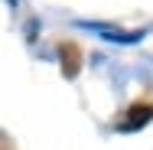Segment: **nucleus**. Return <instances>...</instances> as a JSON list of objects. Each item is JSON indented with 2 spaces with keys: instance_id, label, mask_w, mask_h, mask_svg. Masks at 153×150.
Wrapping results in <instances>:
<instances>
[{
  "instance_id": "1",
  "label": "nucleus",
  "mask_w": 153,
  "mask_h": 150,
  "mask_svg": "<svg viewBox=\"0 0 153 150\" xmlns=\"http://www.w3.org/2000/svg\"><path fill=\"white\" fill-rule=\"evenodd\" d=\"M153 121V104H147V101H137V104H130L127 108V114L121 118V124H117V131H140V127H147Z\"/></svg>"
},
{
  "instance_id": "2",
  "label": "nucleus",
  "mask_w": 153,
  "mask_h": 150,
  "mask_svg": "<svg viewBox=\"0 0 153 150\" xmlns=\"http://www.w3.org/2000/svg\"><path fill=\"white\" fill-rule=\"evenodd\" d=\"M78 26L98 33V36H101V39H108V43H137V39H140V33L117 30V26H104V23H78Z\"/></svg>"
},
{
  "instance_id": "3",
  "label": "nucleus",
  "mask_w": 153,
  "mask_h": 150,
  "mask_svg": "<svg viewBox=\"0 0 153 150\" xmlns=\"http://www.w3.org/2000/svg\"><path fill=\"white\" fill-rule=\"evenodd\" d=\"M62 49H65V72H68V75H75V69H78V62H75V52H72L75 46H62Z\"/></svg>"
}]
</instances>
